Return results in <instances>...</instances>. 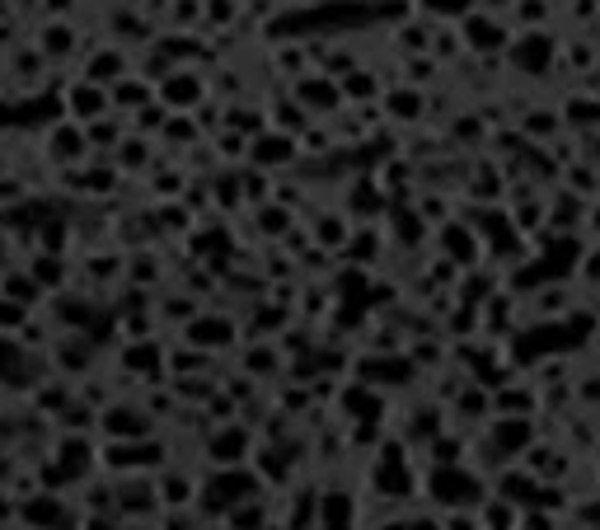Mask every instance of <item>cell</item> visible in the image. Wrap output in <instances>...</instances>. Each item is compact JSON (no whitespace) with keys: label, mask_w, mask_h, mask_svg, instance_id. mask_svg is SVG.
<instances>
[{"label":"cell","mask_w":600,"mask_h":530,"mask_svg":"<svg viewBox=\"0 0 600 530\" xmlns=\"http://www.w3.org/2000/svg\"><path fill=\"white\" fill-rule=\"evenodd\" d=\"M48 38H52V43H48L52 52H66V48H71V29H62V24L48 29Z\"/></svg>","instance_id":"cell-9"},{"label":"cell","mask_w":600,"mask_h":530,"mask_svg":"<svg viewBox=\"0 0 600 530\" xmlns=\"http://www.w3.org/2000/svg\"><path fill=\"white\" fill-rule=\"evenodd\" d=\"M545 56H549V38L545 33H530V43H516V62H530V66H539V62H545Z\"/></svg>","instance_id":"cell-6"},{"label":"cell","mask_w":600,"mask_h":530,"mask_svg":"<svg viewBox=\"0 0 600 530\" xmlns=\"http://www.w3.org/2000/svg\"><path fill=\"white\" fill-rule=\"evenodd\" d=\"M390 108H394V117H417V113H423V100H417V94H413V100H408V94H394Z\"/></svg>","instance_id":"cell-8"},{"label":"cell","mask_w":600,"mask_h":530,"mask_svg":"<svg viewBox=\"0 0 600 530\" xmlns=\"http://www.w3.org/2000/svg\"><path fill=\"white\" fill-rule=\"evenodd\" d=\"M117 418H108V432H117V437H142V432L151 427V418H142L136 408H113Z\"/></svg>","instance_id":"cell-4"},{"label":"cell","mask_w":600,"mask_h":530,"mask_svg":"<svg viewBox=\"0 0 600 530\" xmlns=\"http://www.w3.org/2000/svg\"><path fill=\"white\" fill-rule=\"evenodd\" d=\"M484 6H507V0H484Z\"/></svg>","instance_id":"cell-11"},{"label":"cell","mask_w":600,"mask_h":530,"mask_svg":"<svg viewBox=\"0 0 600 530\" xmlns=\"http://www.w3.org/2000/svg\"><path fill=\"white\" fill-rule=\"evenodd\" d=\"M188 493H193V488H188ZM188 493H184V479H169V493H165L169 502H184Z\"/></svg>","instance_id":"cell-10"},{"label":"cell","mask_w":600,"mask_h":530,"mask_svg":"<svg viewBox=\"0 0 600 530\" xmlns=\"http://www.w3.org/2000/svg\"><path fill=\"white\" fill-rule=\"evenodd\" d=\"M71 108H80V117H99V113H104V94L90 90V85H80V90H71Z\"/></svg>","instance_id":"cell-5"},{"label":"cell","mask_w":600,"mask_h":530,"mask_svg":"<svg viewBox=\"0 0 600 530\" xmlns=\"http://www.w3.org/2000/svg\"><path fill=\"white\" fill-rule=\"evenodd\" d=\"M291 136H258L254 142V160L258 165H287L291 160Z\"/></svg>","instance_id":"cell-1"},{"label":"cell","mask_w":600,"mask_h":530,"mask_svg":"<svg viewBox=\"0 0 600 530\" xmlns=\"http://www.w3.org/2000/svg\"><path fill=\"white\" fill-rule=\"evenodd\" d=\"M423 6L442 19H469L474 14V0H423Z\"/></svg>","instance_id":"cell-7"},{"label":"cell","mask_w":600,"mask_h":530,"mask_svg":"<svg viewBox=\"0 0 600 530\" xmlns=\"http://www.w3.org/2000/svg\"><path fill=\"white\" fill-rule=\"evenodd\" d=\"M465 33H469V48H478V52L503 48V29L488 24V19H465Z\"/></svg>","instance_id":"cell-3"},{"label":"cell","mask_w":600,"mask_h":530,"mask_svg":"<svg viewBox=\"0 0 600 530\" xmlns=\"http://www.w3.org/2000/svg\"><path fill=\"white\" fill-rule=\"evenodd\" d=\"M230 324H221V320H197L193 329H188V343H203V347H221V343H230Z\"/></svg>","instance_id":"cell-2"}]
</instances>
